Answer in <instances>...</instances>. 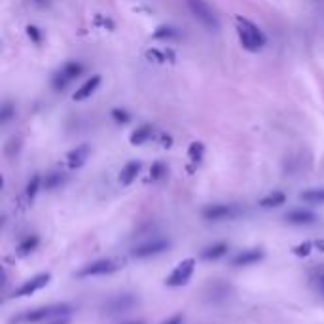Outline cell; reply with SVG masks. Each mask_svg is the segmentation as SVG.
Returning <instances> with one entry per match:
<instances>
[{
    "label": "cell",
    "mask_w": 324,
    "mask_h": 324,
    "mask_svg": "<svg viewBox=\"0 0 324 324\" xmlns=\"http://www.w3.org/2000/svg\"><path fill=\"white\" fill-rule=\"evenodd\" d=\"M82 72H84V65H82L80 61H68V63H65V65L57 70V74L53 76V87H55L57 91L65 89V87L78 78Z\"/></svg>",
    "instance_id": "obj_6"
},
{
    "label": "cell",
    "mask_w": 324,
    "mask_h": 324,
    "mask_svg": "<svg viewBox=\"0 0 324 324\" xmlns=\"http://www.w3.org/2000/svg\"><path fill=\"white\" fill-rule=\"evenodd\" d=\"M137 304V298L131 294H121V296H114L112 300H108L105 304V313L106 315H118V313L129 311L133 305Z\"/></svg>",
    "instance_id": "obj_9"
},
{
    "label": "cell",
    "mask_w": 324,
    "mask_h": 324,
    "mask_svg": "<svg viewBox=\"0 0 324 324\" xmlns=\"http://www.w3.org/2000/svg\"><path fill=\"white\" fill-rule=\"evenodd\" d=\"M286 201V195L283 192H273V193H267L265 197L260 199V207H264V209H273V207H281L285 205Z\"/></svg>",
    "instance_id": "obj_18"
},
{
    "label": "cell",
    "mask_w": 324,
    "mask_h": 324,
    "mask_svg": "<svg viewBox=\"0 0 324 324\" xmlns=\"http://www.w3.org/2000/svg\"><path fill=\"white\" fill-rule=\"evenodd\" d=\"M161 324H184V315H182V313H177V315L169 317L167 320H163Z\"/></svg>",
    "instance_id": "obj_30"
},
{
    "label": "cell",
    "mask_w": 324,
    "mask_h": 324,
    "mask_svg": "<svg viewBox=\"0 0 324 324\" xmlns=\"http://www.w3.org/2000/svg\"><path fill=\"white\" fill-rule=\"evenodd\" d=\"M126 260L121 258H101L97 262L84 265L78 271V277H97V275H110V273L121 269Z\"/></svg>",
    "instance_id": "obj_4"
},
{
    "label": "cell",
    "mask_w": 324,
    "mask_h": 324,
    "mask_svg": "<svg viewBox=\"0 0 324 324\" xmlns=\"http://www.w3.org/2000/svg\"><path fill=\"white\" fill-rule=\"evenodd\" d=\"M237 34H239V40H241V44L245 49L248 52H258L262 47L265 46V34L260 31L258 27L254 25L252 21L245 19V17H237Z\"/></svg>",
    "instance_id": "obj_2"
},
{
    "label": "cell",
    "mask_w": 324,
    "mask_h": 324,
    "mask_svg": "<svg viewBox=\"0 0 324 324\" xmlns=\"http://www.w3.org/2000/svg\"><path fill=\"white\" fill-rule=\"evenodd\" d=\"M126 324H144V320H133V322H126Z\"/></svg>",
    "instance_id": "obj_35"
},
{
    "label": "cell",
    "mask_w": 324,
    "mask_h": 324,
    "mask_svg": "<svg viewBox=\"0 0 324 324\" xmlns=\"http://www.w3.org/2000/svg\"><path fill=\"white\" fill-rule=\"evenodd\" d=\"M313 248H315L313 241H304V243H300V245L292 246V254H294V256H298V258H305V256H309V254H311Z\"/></svg>",
    "instance_id": "obj_24"
},
{
    "label": "cell",
    "mask_w": 324,
    "mask_h": 324,
    "mask_svg": "<svg viewBox=\"0 0 324 324\" xmlns=\"http://www.w3.org/2000/svg\"><path fill=\"white\" fill-rule=\"evenodd\" d=\"M193 271H195V258H186L182 260L169 277L165 279V285L171 288H179V286L188 285V281L192 279Z\"/></svg>",
    "instance_id": "obj_5"
},
{
    "label": "cell",
    "mask_w": 324,
    "mask_h": 324,
    "mask_svg": "<svg viewBox=\"0 0 324 324\" xmlns=\"http://www.w3.org/2000/svg\"><path fill=\"white\" fill-rule=\"evenodd\" d=\"M70 311H72V307L68 304H53L46 305V307H38V309L19 313V315L10 318V324H38L53 317H66Z\"/></svg>",
    "instance_id": "obj_1"
},
{
    "label": "cell",
    "mask_w": 324,
    "mask_h": 324,
    "mask_svg": "<svg viewBox=\"0 0 324 324\" xmlns=\"http://www.w3.org/2000/svg\"><path fill=\"white\" fill-rule=\"evenodd\" d=\"M63 184V175L59 172H52V175H47L46 179V188L47 190H53V188H57V186Z\"/></svg>",
    "instance_id": "obj_27"
},
{
    "label": "cell",
    "mask_w": 324,
    "mask_h": 324,
    "mask_svg": "<svg viewBox=\"0 0 324 324\" xmlns=\"http://www.w3.org/2000/svg\"><path fill=\"white\" fill-rule=\"evenodd\" d=\"M169 248V241L165 239H154V241H148V243H142V245L135 246L131 251L133 258H150V256H158L161 252H165Z\"/></svg>",
    "instance_id": "obj_7"
},
{
    "label": "cell",
    "mask_w": 324,
    "mask_h": 324,
    "mask_svg": "<svg viewBox=\"0 0 324 324\" xmlns=\"http://www.w3.org/2000/svg\"><path fill=\"white\" fill-rule=\"evenodd\" d=\"M167 175V167L165 163H161V161H158V163H154L152 169H150V180H161L163 177Z\"/></svg>",
    "instance_id": "obj_26"
},
{
    "label": "cell",
    "mask_w": 324,
    "mask_h": 324,
    "mask_svg": "<svg viewBox=\"0 0 324 324\" xmlns=\"http://www.w3.org/2000/svg\"><path fill=\"white\" fill-rule=\"evenodd\" d=\"M262 258H264V251H262V248H248V251L239 252L237 256L232 260V265H235V267L252 265V264H256V262H260Z\"/></svg>",
    "instance_id": "obj_12"
},
{
    "label": "cell",
    "mask_w": 324,
    "mask_h": 324,
    "mask_svg": "<svg viewBox=\"0 0 324 324\" xmlns=\"http://www.w3.org/2000/svg\"><path fill=\"white\" fill-rule=\"evenodd\" d=\"M317 286H318V290L324 294V275H320V277L317 279Z\"/></svg>",
    "instance_id": "obj_33"
},
{
    "label": "cell",
    "mask_w": 324,
    "mask_h": 324,
    "mask_svg": "<svg viewBox=\"0 0 324 324\" xmlns=\"http://www.w3.org/2000/svg\"><path fill=\"white\" fill-rule=\"evenodd\" d=\"M49 281H52V275H49V273H38V275H34L33 279L25 281L19 288H15L13 296H15V298H25V296H31V294H34V292L42 290Z\"/></svg>",
    "instance_id": "obj_8"
},
{
    "label": "cell",
    "mask_w": 324,
    "mask_h": 324,
    "mask_svg": "<svg viewBox=\"0 0 324 324\" xmlns=\"http://www.w3.org/2000/svg\"><path fill=\"white\" fill-rule=\"evenodd\" d=\"M154 135V127L148 126V123H144V126H139L135 131L131 133V144L133 146H140L144 144V142H148V140L152 139Z\"/></svg>",
    "instance_id": "obj_16"
},
{
    "label": "cell",
    "mask_w": 324,
    "mask_h": 324,
    "mask_svg": "<svg viewBox=\"0 0 324 324\" xmlns=\"http://www.w3.org/2000/svg\"><path fill=\"white\" fill-rule=\"evenodd\" d=\"M27 34H29V38H33L34 44H40L42 42V34L36 27H27Z\"/></svg>",
    "instance_id": "obj_29"
},
{
    "label": "cell",
    "mask_w": 324,
    "mask_h": 324,
    "mask_svg": "<svg viewBox=\"0 0 324 324\" xmlns=\"http://www.w3.org/2000/svg\"><path fill=\"white\" fill-rule=\"evenodd\" d=\"M300 199L307 203H324V188H311L300 193Z\"/></svg>",
    "instance_id": "obj_20"
},
{
    "label": "cell",
    "mask_w": 324,
    "mask_h": 324,
    "mask_svg": "<svg viewBox=\"0 0 324 324\" xmlns=\"http://www.w3.org/2000/svg\"><path fill=\"white\" fill-rule=\"evenodd\" d=\"M209 292H211V298H214V300H224L228 294H230V286L228 285H224V283H212L211 286H209Z\"/></svg>",
    "instance_id": "obj_22"
},
{
    "label": "cell",
    "mask_w": 324,
    "mask_h": 324,
    "mask_svg": "<svg viewBox=\"0 0 324 324\" xmlns=\"http://www.w3.org/2000/svg\"><path fill=\"white\" fill-rule=\"evenodd\" d=\"M112 118L118 121V123H127L129 119H131V116L126 112V110H121V108H116V110H112Z\"/></svg>",
    "instance_id": "obj_28"
},
{
    "label": "cell",
    "mask_w": 324,
    "mask_h": 324,
    "mask_svg": "<svg viewBox=\"0 0 324 324\" xmlns=\"http://www.w3.org/2000/svg\"><path fill=\"white\" fill-rule=\"evenodd\" d=\"M139 172H140V161H129V163L119 171V182L123 186L133 184Z\"/></svg>",
    "instance_id": "obj_15"
},
{
    "label": "cell",
    "mask_w": 324,
    "mask_h": 324,
    "mask_svg": "<svg viewBox=\"0 0 324 324\" xmlns=\"http://www.w3.org/2000/svg\"><path fill=\"white\" fill-rule=\"evenodd\" d=\"M52 324H68V318H66V317H61V318H57V320H53Z\"/></svg>",
    "instance_id": "obj_34"
},
{
    "label": "cell",
    "mask_w": 324,
    "mask_h": 324,
    "mask_svg": "<svg viewBox=\"0 0 324 324\" xmlns=\"http://www.w3.org/2000/svg\"><path fill=\"white\" fill-rule=\"evenodd\" d=\"M313 245H315L317 251L324 252V239H317V241H313Z\"/></svg>",
    "instance_id": "obj_32"
},
{
    "label": "cell",
    "mask_w": 324,
    "mask_h": 324,
    "mask_svg": "<svg viewBox=\"0 0 324 324\" xmlns=\"http://www.w3.org/2000/svg\"><path fill=\"white\" fill-rule=\"evenodd\" d=\"M154 38H156V40H172V38H179V31H177L175 27H169V25L158 27V29H156V33H154Z\"/></svg>",
    "instance_id": "obj_21"
},
{
    "label": "cell",
    "mask_w": 324,
    "mask_h": 324,
    "mask_svg": "<svg viewBox=\"0 0 324 324\" xmlns=\"http://www.w3.org/2000/svg\"><path fill=\"white\" fill-rule=\"evenodd\" d=\"M38 243H40V239L36 237V235H29V237H25L19 245H17V256H27V254H31V252L38 246Z\"/></svg>",
    "instance_id": "obj_19"
},
{
    "label": "cell",
    "mask_w": 324,
    "mask_h": 324,
    "mask_svg": "<svg viewBox=\"0 0 324 324\" xmlns=\"http://www.w3.org/2000/svg\"><path fill=\"white\" fill-rule=\"evenodd\" d=\"M203 152H205V146L201 144V142H192L190 148H188V156H190V159H192L193 163H199V161H201Z\"/></svg>",
    "instance_id": "obj_25"
},
{
    "label": "cell",
    "mask_w": 324,
    "mask_h": 324,
    "mask_svg": "<svg viewBox=\"0 0 324 324\" xmlns=\"http://www.w3.org/2000/svg\"><path fill=\"white\" fill-rule=\"evenodd\" d=\"M235 214H237V209L233 205H226V203H216V205H209L207 209H203V216L212 222L233 218Z\"/></svg>",
    "instance_id": "obj_10"
},
{
    "label": "cell",
    "mask_w": 324,
    "mask_h": 324,
    "mask_svg": "<svg viewBox=\"0 0 324 324\" xmlns=\"http://www.w3.org/2000/svg\"><path fill=\"white\" fill-rule=\"evenodd\" d=\"M12 118V106L10 105H4L2 106V123H8Z\"/></svg>",
    "instance_id": "obj_31"
},
{
    "label": "cell",
    "mask_w": 324,
    "mask_h": 324,
    "mask_svg": "<svg viewBox=\"0 0 324 324\" xmlns=\"http://www.w3.org/2000/svg\"><path fill=\"white\" fill-rule=\"evenodd\" d=\"M87 158H89V146L80 144L68 152V156H66V165L70 167V169H80V167L87 161Z\"/></svg>",
    "instance_id": "obj_11"
},
{
    "label": "cell",
    "mask_w": 324,
    "mask_h": 324,
    "mask_svg": "<svg viewBox=\"0 0 324 324\" xmlns=\"http://www.w3.org/2000/svg\"><path fill=\"white\" fill-rule=\"evenodd\" d=\"M188 2V8L195 19L201 23L203 27H207L209 31H218L220 29V21L216 17V13L212 10L205 0H186Z\"/></svg>",
    "instance_id": "obj_3"
},
{
    "label": "cell",
    "mask_w": 324,
    "mask_h": 324,
    "mask_svg": "<svg viewBox=\"0 0 324 324\" xmlns=\"http://www.w3.org/2000/svg\"><path fill=\"white\" fill-rule=\"evenodd\" d=\"M228 251H230V245L222 241V243H214V245L207 246L201 256L211 262V260H218V258H222V256H226V254H228Z\"/></svg>",
    "instance_id": "obj_17"
},
{
    "label": "cell",
    "mask_w": 324,
    "mask_h": 324,
    "mask_svg": "<svg viewBox=\"0 0 324 324\" xmlns=\"http://www.w3.org/2000/svg\"><path fill=\"white\" fill-rule=\"evenodd\" d=\"M285 220L288 224L294 226H309L317 222V214L311 211H304V209H296V211H290L285 216Z\"/></svg>",
    "instance_id": "obj_13"
},
{
    "label": "cell",
    "mask_w": 324,
    "mask_h": 324,
    "mask_svg": "<svg viewBox=\"0 0 324 324\" xmlns=\"http://www.w3.org/2000/svg\"><path fill=\"white\" fill-rule=\"evenodd\" d=\"M40 186H42V179H40L38 175L29 180V184H27V188H25V197L29 199V201H33V199L36 197Z\"/></svg>",
    "instance_id": "obj_23"
},
{
    "label": "cell",
    "mask_w": 324,
    "mask_h": 324,
    "mask_svg": "<svg viewBox=\"0 0 324 324\" xmlns=\"http://www.w3.org/2000/svg\"><path fill=\"white\" fill-rule=\"evenodd\" d=\"M99 86H101V76L99 74H95V76H91V78L87 80L86 84H82V87L72 95V99L74 101H86L87 97H91L93 93L97 91V87Z\"/></svg>",
    "instance_id": "obj_14"
}]
</instances>
